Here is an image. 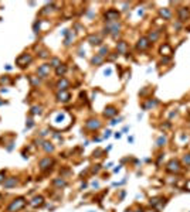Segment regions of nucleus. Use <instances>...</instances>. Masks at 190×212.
<instances>
[{"label":"nucleus","instance_id":"c756f323","mask_svg":"<svg viewBox=\"0 0 190 212\" xmlns=\"http://www.w3.org/2000/svg\"><path fill=\"white\" fill-rule=\"evenodd\" d=\"M109 136H111V132H109V130H108V132H106V133H105V136H104V137H109Z\"/></svg>","mask_w":190,"mask_h":212},{"label":"nucleus","instance_id":"473e14b6","mask_svg":"<svg viewBox=\"0 0 190 212\" xmlns=\"http://www.w3.org/2000/svg\"><path fill=\"white\" fill-rule=\"evenodd\" d=\"M126 212H131V211H126Z\"/></svg>","mask_w":190,"mask_h":212},{"label":"nucleus","instance_id":"a878e982","mask_svg":"<svg viewBox=\"0 0 190 212\" xmlns=\"http://www.w3.org/2000/svg\"><path fill=\"white\" fill-rule=\"evenodd\" d=\"M4 175H6V173H4V171H0V182L3 181V178H4Z\"/></svg>","mask_w":190,"mask_h":212},{"label":"nucleus","instance_id":"393cba45","mask_svg":"<svg viewBox=\"0 0 190 212\" xmlns=\"http://www.w3.org/2000/svg\"><path fill=\"white\" fill-rule=\"evenodd\" d=\"M101 61H102V57L101 55H99V57H94V58H92V64H99Z\"/></svg>","mask_w":190,"mask_h":212},{"label":"nucleus","instance_id":"1a4fd4ad","mask_svg":"<svg viewBox=\"0 0 190 212\" xmlns=\"http://www.w3.org/2000/svg\"><path fill=\"white\" fill-rule=\"evenodd\" d=\"M116 113H118V110H116L114 106H108V108L105 109V112H104V116L105 117H112V116H115Z\"/></svg>","mask_w":190,"mask_h":212},{"label":"nucleus","instance_id":"7c9ffc66","mask_svg":"<svg viewBox=\"0 0 190 212\" xmlns=\"http://www.w3.org/2000/svg\"><path fill=\"white\" fill-rule=\"evenodd\" d=\"M186 187H187V190L190 191V181H187V184H186Z\"/></svg>","mask_w":190,"mask_h":212},{"label":"nucleus","instance_id":"9b49d317","mask_svg":"<svg viewBox=\"0 0 190 212\" xmlns=\"http://www.w3.org/2000/svg\"><path fill=\"white\" fill-rule=\"evenodd\" d=\"M16 184H17V180H16V177H9V178L4 181V188H11V187H14Z\"/></svg>","mask_w":190,"mask_h":212},{"label":"nucleus","instance_id":"6ab92c4d","mask_svg":"<svg viewBox=\"0 0 190 212\" xmlns=\"http://www.w3.org/2000/svg\"><path fill=\"white\" fill-rule=\"evenodd\" d=\"M158 33H150L149 34V37H148V41H155L156 38H158Z\"/></svg>","mask_w":190,"mask_h":212},{"label":"nucleus","instance_id":"cd10ccee","mask_svg":"<svg viewBox=\"0 0 190 212\" xmlns=\"http://www.w3.org/2000/svg\"><path fill=\"white\" fill-rule=\"evenodd\" d=\"M28 123H27V127H31V126H33V120H31V119H28Z\"/></svg>","mask_w":190,"mask_h":212},{"label":"nucleus","instance_id":"a211bd4d","mask_svg":"<svg viewBox=\"0 0 190 212\" xmlns=\"http://www.w3.org/2000/svg\"><path fill=\"white\" fill-rule=\"evenodd\" d=\"M160 52H162V54H163V52H168V55H169V54L172 52V50H170V47H169V45H163V47L160 48Z\"/></svg>","mask_w":190,"mask_h":212},{"label":"nucleus","instance_id":"7ed1b4c3","mask_svg":"<svg viewBox=\"0 0 190 212\" xmlns=\"http://www.w3.org/2000/svg\"><path fill=\"white\" fill-rule=\"evenodd\" d=\"M28 62H31V55H27V54H23L17 58V65L20 67H26Z\"/></svg>","mask_w":190,"mask_h":212},{"label":"nucleus","instance_id":"bb28decb","mask_svg":"<svg viewBox=\"0 0 190 212\" xmlns=\"http://www.w3.org/2000/svg\"><path fill=\"white\" fill-rule=\"evenodd\" d=\"M124 50H125V44L121 43V44H119V51H124Z\"/></svg>","mask_w":190,"mask_h":212},{"label":"nucleus","instance_id":"20e7f679","mask_svg":"<svg viewBox=\"0 0 190 212\" xmlns=\"http://www.w3.org/2000/svg\"><path fill=\"white\" fill-rule=\"evenodd\" d=\"M119 17V13L116 11V10H109V11H106L105 13V18L108 21H114V20H118Z\"/></svg>","mask_w":190,"mask_h":212},{"label":"nucleus","instance_id":"b1692460","mask_svg":"<svg viewBox=\"0 0 190 212\" xmlns=\"http://www.w3.org/2000/svg\"><path fill=\"white\" fill-rule=\"evenodd\" d=\"M183 163H185L186 165H190V154H186V156L183 157Z\"/></svg>","mask_w":190,"mask_h":212},{"label":"nucleus","instance_id":"6e6552de","mask_svg":"<svg viewBox=\"0 0 190 212\" xmlns=\"http://www.w3.org/2000/svg\"><path fill=\"white\" fill-rule=\"evenodd\" d=\"M53 158H50V157H45V158H43V160L40 161V168L41 170H45V168H48L50 165H53Z\"/></svg>","mask_w":190,"mask_h":212},{"label":"nucleus","instance_id":"2eb2a0df","mask_svg":"<svg viewBox=\"0 0 190 212\" xmlns=\"http://www.w3.org/2000/svg\"><path fill=\"white\" fill-rule=\"evenodd\" d=\"M67 86H68V81H65V79H62V81L58 82V89H60V91H64Z\"/></svg>","mask_w":190,"mask_h":212},{"label":"nucleus","instance_id":"c85d7f7f","mask_svg":"<svg viewBox=\"0 0 190 212\" xmlns=\"http://www.w3.org/2000/svg\"><path fill=\"white\" fill-rule=\"evenodd\" d=\"M111 72H112L111 69H106V71H105V72H104V74H105V75H111Z\"/></svg>","mask_w":190,"mask_h":212},{"label":"nucleus","instance_id":"412c9836","mask_svg":"<svg viewBox=\"0 0 190 212\" xmlns=\"http://www.w3.org/2000/svg\"><path fill=\"white\" fill-rule=\"evenodd\" d=\"M54 184L60 185V187H65V181L64 180H54Z\"/></svg>","mask_w":190,"mask_h":212},{"label":"nucleus","instance_id":"423d86ee","mask_svg":"<svg viewBox=\"0 0 190 212\" xmlns=\"http://www.w3.org/2000/svg\"><path fill=\"white\" fill-rule=\"evenodd\" d=\"M43 204H44V198H43L41 195H38V197H34V198L30 201V205H31V207H34V208L41 207Z\"/></svg>","mask_w":190,"mask_h":212},{"label":"nucleus","instance_id":"5701e85b","mask_svg":"<svg viewBox=\"0 0 190 212\" xmlns=\"http://www.w3.org/2000/svg\"><path fill=\"white\" fill-rule=\"evenodd\" d=\"M31 113H33V115H38V113H41V108H40V106H38V108L34 106V108L31 109Z\"/></svg>","mask_w":190,"mask_h":212},{"label":"nucleus","instance_id":"f03ea898","mask_svg":"<svg viewBox=\"0 0 190 212\" xmlns=\"http://www.w3.org/2000/svg\"><path fill=\"white\" fill-rule=\"evenodd\" d=\"M166 170L170 171V173H179V171H180V164H179V161L177 160L169 161V164L166 165Z\"/></svg>","mask_w":190,"mask_h":212},{"label":"nucleus","instance_id":"39448f33","mask_svg":"<svg viewBox=\"0 0 190 212\" xmlns=\"http://www.w3.org/2000/svg\"><path fill=\"white\" fill-rule=\"evenodd\" d=\"M190 13H189V9L187 7H182L179 9V18H180V21H186L187 18H189Z\"/></svg>","mask_w":190,"mask_h":212},{"label":"nucleus","instance_id":"f8f14e48","mask_svg":"<svg viewBox=\"0 0 190 212\" xmlns=\"http://www.w3.org/2000/svg\"><path fill=\"white\" fill-rule=\"evenodd\" d=\"M149 47V43H148V38H141L138 41V50H145V48Z\"/></svg>","mask_w":190,"mask_h":212},{"label":"nucleus","instance_id":"dca6fc26","mask_svg":"<svg viewBox=\"0 0 190 212\" xmlns=\"http://www.w3.org/2000/svg\"><path fill=\"white\" fill-rule=\"evenodd\" d=\"M99 41H101V40H99V37H95V35H91V37H89V43L92 44H99Z\"/></svg>","mask_w":190,"mask_h":212},{"label":"nucleus","instance_id":"4be33fe9","mask_svg":"<svg viewBox=\"0 0 190 212\" xmlns=\"http://www.w3.org/2000/svg\"><path fill=\"white\" fill-rule=\"evenodd\" d=\"M165 143H166V139H165V137H159V139H158V146H159V147L165 146Z\"/></svg>","mask_w":190,"mask_h":212},{"label":"nucleus","instance_id":"f3484780","mask_svg":"<svg viewBox=\"0 0 190 212\" xmlns=\"http://www.w3.org/2000/svg\"><path fill=\"white\" fill-rule=\"evenodd\" d=\"M160 14H162L165 18H170V11H169L168 9H162L160 10Z\"/></svg>","mask_w":190,"mask_h":212},{"label":"nucleus","instance_id":"aec40b11","mask_svg":"<svg viewBox=\"0 0 190 212\" xmlns=\"http://www.w3.org/2000/svg\"><path fill=\"white\" fill-rule=\"evenodd\" d=\"M44 144H45V146H44V150H45L47 153H48V151H53V150H54V147L51 146V143H44Z\"/></svg>","mask_w":190,"mask_h":212},{"label":"nucleus","instance_id":"2f4dec72","mask_svg":"<svg viewBox=\"0 0 190 212\" xmlns=\"http://www.w3.org/2000/svg\"><path fill=\"white\" fill-rule=\"evenodd\" d=\"M0 201H1V195H0Z\"/></svg>","mask_w":190,"mask_h":212},{"label":"nucleus","instance_id":"4468645a","mask_svg":"<svg viewBox=\"0 0 190 212\" xmlns=\"http://www.w3.org/2000/svg\"><path fill=\"white\" fill-rule=\"evenodd\" d=\"M67 71V67L65 65H60V67H57V69H55V72H57V75L60 76V75H64Z\"/></svg>","mask_w":190,"mask_h":212},{"label":"nucleus","instance_id":"f257e3e1","mask_svg":"<svg viewBox=\"0 0 190 212\" xmlns=\"http://www.w3.org/2000/svg\"><path fill=\"white\" fill-rule=\"evenodd\" d=\"M24 205H26V199L23 198V197L16 198L14 201H11V204L7 207V212H17V211H20L21 208H24Z\"/></svg>","mask_w":190,"mask_h":212},{"label":"nucleus","instance_id":"ddd939ff","mask_svg":"<svg viewBox=\"0 0 190 212\" xmlns=\"http://www.w3.org/2000/svg\"><path fill=\"white\" fill-rule=\"evenodd\" d=\"M57 99H58V100H62V102H67V100L70 99V93H68V92H65V91L58 92Z\"/></svg>","mask_w":190,"mask_h":212},{"label":"nucleus","instance_id":"0eeeda50","mask_svg":"<svg viewBox=\"0 0 190 212\" xmlns=\"http://www.w3.org/2000/svg\"><path fill=\"white\" fill-rule=\"evenodd\" d=\"M37 72H38V75H40V76H43V78H44V76H47V75L50 74V65H48V64L41 65Z\"/></svg>","mask_w":190,"mask_h":212},{"label":"nucleus","instance_id":"9d476101","mask_svg":"<svg viewBox=\"0 0 190 212\" xmlns=\"http://www.w3.org/2000/svg\"><path fill=\"white\" fill-rule=\"evenodd\" d=\"M85 126H87L88 129H91V130H95V129H99L101 123H99V120H88L87 123H85Z\"/></svg>","mask_w":190,"mask_h":212}]
</instances>
